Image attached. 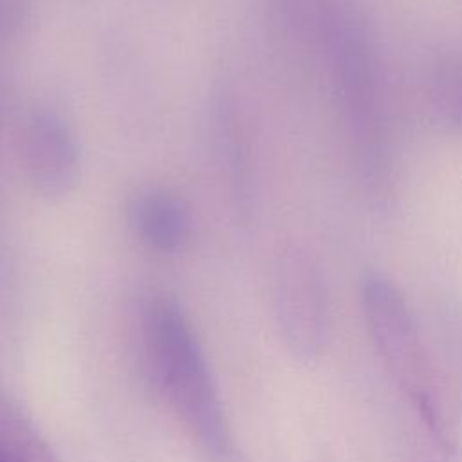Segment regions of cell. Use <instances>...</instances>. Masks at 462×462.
Returning <instances> with one entry per match:
<instances>
[{
    "mask_svg": "<svg viewBox=\"0 0 462 462\" xmlns=\"http://www.w3.org/2000/svg\"><path fill=\"white\" fill-rule=\"evenodd\" d=\"M439 323L458 372V379L462 381V301L451 298L444 300L439 305Z\"/></svg>",
    "mask_w": 462,
    "mask_h": 462,
    "instance_id": "obj_10",
    "label": "cell"
},
{
    "mask_svg": "<svg viewBox=\"0 0 462 462\" xmlns=\"http://www.w3.org/2000/svg\"><path fill=\"white\" fill-rule=\"evenodd\" d=\"M274 305L287 348L301 361L319 357L328 337V287L318 258L301 244L278 253Z\"/></svg>",
    "mask_w": 462,
    "mask_h": 462,
    "instance_id": "obj_4",
    "label": "cell"
},
{
    "mask_svg": "<svg viewBox=\"0 0 462 462\" xmlns=\"http://www.w3.org/2000/svg\"><path fill=\"white\" fill-rule=\"evenodd\" d=\"M215 126L218 155L222 166L226 168V177L229 179L235 209L238 218L247 222L254 208L251 148L244 121L229 99H222L217 105Z\"/></svg>",
    "mask_w": 462,
    "mask_h": 462,
    "instance_id": "obj_6",
    "label": "cell"
},
{
    "mask_svg": "<svg viewBox=\"0 0 462 462\" xmlns=\"http://www.w3.org/2000/svg\"><path fill=\"white\" fill-rule=\"evenodd\" d=\"M408 462H457V451L440 446L430 435L422 433V437L411 444Z\"/></svg>",
    "mask_w": 462,
    "mask_h": 462,
    "instance_id": "obj_11",
    "label": "cell"
},
{
    "mask_svg": "<svg viewBox=\"0 0 462 462\" xmlns=\"http://www.w3.org/2000/svg\"><path fill=\"white\" fill-rule=\"evenodd\" d=\"M134 224L141 240L159 253L179 251L191 235L188 206L166 189H150L139 197Z\"/></svg>",
    "mask_w": 462,
    "mask_h": 462,
    "instance_id": "obj_8",
    "label": "cell"
},
{
    "mask_svg": "<svg viewBox=\"0 0 462 462\" xmlns=\"http://www.w3.org/2000/svg\"><path fill=\"white\" fill-rule=\"evenodd\" d=\"M139 346L150 384L209 457L231 448L213 377L177 303L162 296L146 301L139 319Z\"/></svg>",
    "mask_w": 462,
    "mask_h": 462,
    "instance_id": "obj_3",
    "label": "cell"
},
{
    "mask_svg": "<svg viewBox=\"0 0 462 462\" xmlns=\"http://www.w3.org/2000/svg\"><path fill=\"white\" fill-rule=\"evenodd\" d=\"M0 446L11 462H58L34 426L7 402H0Z\"/></svg>",
    "mask_w": 462,
    "mask_h": 462,
    "instance_id": "obj_9",
    "label": "cell"
},
{
    "mask_svg": "<svg viewBox=\"0 0 462 462\" xmlns=\"http://www.w3.org/2000/svg\"><path fill=\"white\" fill-rule=\"evenodd\" d=\"M359 301L374 348L422 431L457 451L455 411L404 294L388 274L372 269L359 282Z\"/></svg>",
    "mask_w": 462,
    "mask_h": 462,
    "instance_id": "obj_2",
    "label": "cell"
},
{
    "mask_svg": "<svg viewBox=\"0 0 462 462\" xmlns=\"http://www.w3.org/2000/svg\"><path fill=\"white\" fill-rule=\"evenodd\" d=\"M211 460L213 462H249L235 446H231V448L224 449L222 453L211 457Z\"/></svg>",
    "mask_w": 462,
    "mask_h": 462,
    "instance_id": "obj_12",
    "label": "cell"
},
{
    "mask_svg": "<svg viewBox=\"0 0 462 462\" xmlns=\"http://www.w3.org/2000/svg\"><path fill=\"white\" fill-rule=\"evenodd\" d=\"M420 88L430 121L439 130L462 137V47L437 52L424 70Z\"/></svg>",
    "mask_w": 462,
    "mask_h": 462,
    "instance_id": "obj_7",
    "label": "cell"
},
{
    "mask_svg": "<svg viewBox=\"0 0 462 462\" xmlns=\"http://www.w3.org/2000/svg\"><path fill=\"white\" fill-rule=\"evenodd\" d=\"M22 164L31 188L47 200L69 195L79 179V150L70 125L52 108H34L22 128Z\"/></svg>",
    "mask_w": 462,
    "mask_h": 462,
    "instance_id": "obj_5",
    "label": "cell"
},
{
    "mask_svg": "<svg viewBox=\"0 0 462 462\" xmlns=\"http://www.w3.org/2000/svg\"><path fill=\"white\" fill-rule=\"evenodd\" d=\"M312 58L336 110L346 161L365 206L392 215L401 199V168L384 65L359 0H343L325 20Z\"/></svg>",
    "mask_w": 462,
    "mask_h": 462,
    "instance_id": "obj_1",
    "label": "cell"
}]
</instances>
